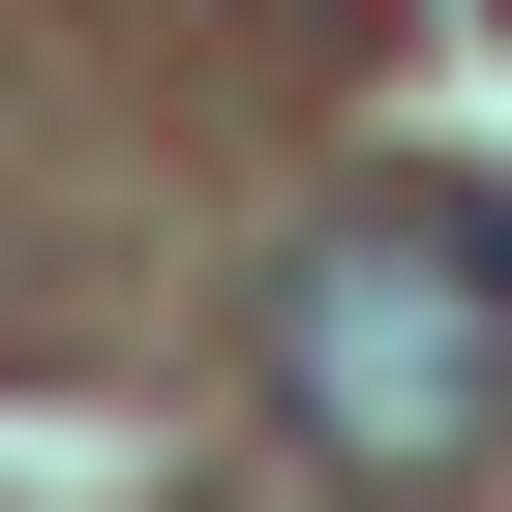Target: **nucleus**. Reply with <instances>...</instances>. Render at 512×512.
<instances>
[{
	"mask_svg": "<svg viewBox=\"0 0 512 512\" xmlns=\"http://www.w3.org/2000/svg\"><path fill=\"white\" fill-rule=\"evenodd\" d=\"M272 422L362 452V482H452L512 422V272H482L452 211H332L302 272H272Z\"/></svg>",
	"mask_w": 512,
	"mask_h": 512,
	"instance_id": "1",
	"label": "nucleus"
}]
</instances>
